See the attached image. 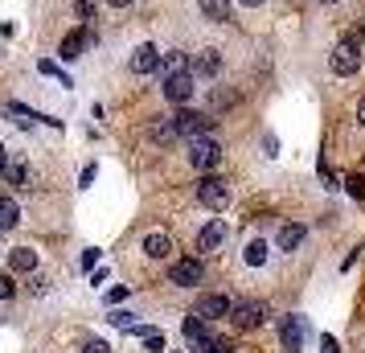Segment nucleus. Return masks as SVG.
<instances>
[{"label":"nucleus","mask_w":365,"mask_h":353,"mask_svg":"<svg viewBox=\"0 0 365 353\" xmlns=\"http://www.w3.org/2000/svg\"><path fill=\"white\" fill-rule=\"evenodd\" d=\"M332 74H341V78H349V74H357L361 70V41L357 37H345L336 50H332Z\"/></svg>","instance_id":"f257e3e1"},{"label":"nucleus","mask_w":365,"mask_h":353,"mask_svg":"<svg viewBox=\"0 0 365 353\" xmlns=\"http://www.w3.org/2000/svg\"><path fill=\"white\" fill-rule=\"evenodd\" d=\"M304 337H308V320L304 317H287L283 320V345H287V353H299Z\"/></svg>","instance_id":"9d476101"},{"label":"nucleus","mask_w":365,"mask_h":353,"mask_svg":"<svg viewBox=\"0 0 365 353\" xmlns=\"http://www.w3.org/2000/svg\"><path fill=\"white\" fill-rule=\"evenodd\" d=\"M177 132L185 135V140H197V135H205L210 132V128H214V119L210 116H201V111H189V107H181V111H177Z\"/></svg>","instance_id":"423d86ee"},{"label":"nucleus","mask_w":365,"mask_h":353,"mask_svg":"<svg viewBox=\"0 0 365 353\" xmlns=\"http://www.w3.org/2000/svg\"><path fill=\"white\" fill-rule=\"evenodd\" d=\"M345 185H349V193H353L357 202H361V198H365V177H349Z\"/></svg>","instance_id":"a878e982"},{"label":"nucleus","mask_w":365,"mask_h":353,"mask_svg":"<svg viewBox=\"0 0 365 353\" xmlns=\"http://www.w3.org/2000/svg\"><path fill=\"white\" fill-rule=\"evenodd\" d=\"M193 78H197L193 70H185V74H173V78H165V99H168V103H177V107H185V103L193 99V91H197V86H193Z\"/></svg>","instance_id":"0eeeda50"},{"label":"nucleus","mask_w":365,"mask_h":353,"mask_svg":"<svg viewBox=\"0 0 365 353\" xmlns=\"http://www.w3.org/2000/svg\"><path fill=\"white\" fill-rule=\"evenodd\" d=\"M144 345H148L152 353H160V349H165V333H156V329H152V333L144 337Z\"/></svg>","instance_id":"393cba45"},{"label":"nucleus","mask_w":365,"mask_h":353,"mask_svg":"<svg viewBox=\"0 0 365 353\" xmlns=\"http://www.w3.org/2000/svg\"><path fill=\"white\" fill-rule=\"evenodd\" d=\"M152 70H160V50L156 46H140L132 53V74H152Z\"/></svg>","instance_id":"9b49d317"},{"label":"nucleus","mask_w":365,"mask_h":353,"mask_svg":"<svg viewBox=\"0 0 365 353\" xmlns=\"http://www.w3.org/2000/svg\"><path fill=\"white\" fill-rule=\"evenodd\" d=\"M148 135L156 140V144H168V140H177L181 132H177V119H173V116H160V119L148 128Z\"/></svg>","instance_id":"2eb2a0df"},{"label":"nucleus","mask_w":365,"mask_h":353,"mask_svg":"<svg viewBox=\"0 0 365 353\" xmlns=\"http://www.w3.org/2000/svg\"><path fill=\"white\" fill-rule=\"evenodd\" d=\"M185 70H193V62H189L185 53H165V58H160V74H165V78H173V74H185Z\"/></svg>","instance_id":"f3484780"},{"label":"nucleus","mask_w":365,"mask_h":353,"mask_svg":"<svg viewBox=\"0 0 365 353\" xmlns=\"http://www.w3.org/2000/svg\"><path fill=\"white\" fill-rule=\"evenodd\" d=\"M144 255H148V259H168V255H173V238L168 235H148L144 238Z\"/></svg>","instance_id":"dca6fc26"},{"label":"nucleus","mask_w":365,"mask_h":353,"mask_svg":"<svg viewBox=\"0 0 365 353\" xmlns=\"http://www.w3.org/2000/svg\"><path fill=\"white\" fill-rule=\"evenodd\" d=\"M217 70H222V58H217V50H201L197 58H193V74H197V78H214Z\"/></svg>","instance_id":"4468645a"},{"label":"nucleus","mask_w":365,"mask_h":353,"mask_svg":"<svg viewBox=\"0 0 365 353\" xmlns=\"http://www.w3.org/2000/svg\"><path fill=\"white\" fill-rule=\"evenodd\" d=\"M197 202L205 210H226L230 205V185L222 177H205V181H197Z\"/></svg>","instance_id":"7ed1b4c3"},{"label":"nucleus","mask_w":365,"mask_h":353,"mask_svg":"<svg viewBox=\"0 0 365 353\" xmlns=\"http://www.w3.org/2000/svg\"><path fill=\"white\" fill-rule=\"evenodd\" d=\"M74 13H78V21H95V13H99V0H74Z\"/></svg>","instance_id":"5701e85b"},{"label":"nucleus","mask_w":365,"mask_h":353,"mask_svg":"<svg viewBox=\"0 0 365 353\" xmlns=\"http://www.w3.org/2000/svg\"><path fill=\"white\" fill-rule=\"evenodd\" d=\"M201 13L210 21H226L230 17V0H201Z\"/></svg>","instance_id":"412c9836"},{"label":"nucleus","mask_w":365,"mask_h":353,"mask_svg":"<svg viewBox=\"0 0 365 353\" xmlns=\"http://www.w3.org/2000/svg\"><path fill=\"white\" fill-rule=\"evenodd\" d=\"M226 238H230V230H226V222H210V226L201 230L197 247H201V251H217V247H222Z\"/></svg>","instance_id":"ddd939ff"},{"label":"nucleus","mask_w":365,"mask_h":353,"mask_svg":"<svg viewBox=\"0 0 365 353\" xmlns=\"http://www.w3.org/2000/svg\"><path fill=\"white\" fill-rule=\"evenodd\" d=\"M324 4H332V0H324Z\"/></svg>","instance_id":"f704fd0d"},{"label":"nucleus","mask_w":365,"mask_h":353,"mask_svg":"<svg viewBox=\"0 0 365 353\" xmlns=\"http://www.w3.org/2000/svg\"><path fill=\"white\" fill-rule=\"evenodd\" d=\"M189 165L201 168V173H210V168L222 165V144L210 140V135H197V140H189Z\"/></svg>","instance_id":"f03ea898"},{"label":"nucleus","mask_w":365,"mask_h":353,"mask_svg":"<svg viewBox=\"0 0 365 353\" xmlns=\"http://www.w3.org/2000/svg\"><path fill=\"white\" fill-rule=\"evenodd\" d=\"M111 4H115V9H123V4H132V0H111Z\"/></svg>","instance_id":"473e14b6"},{"label":"nucleus","mask_w":365,"mask_h":353,"mask_svg":"<svg viewBox=\"0 0 365 353\" xmlns=\"http://www.w3.org/2000/svg\"><path fill=\"white\" fill-rule=\"evenodd\" d=\"M242 4H247V9H255V4H263V0H242Z\"/></svg>","instance_id":"72a5a7b5"},{"label":"nucleus","mask_w":365,"mask_h":353,"mask_svg":"<svg viewBox=\"0 0 365 353\" xmlns=\"http://www.w3.org/2000/svg\"><path fill=\"white\" fill-rule=\"evenodd\" d=\"M185 341H189V349L193 353H210V341H214V337H210V329H205V317H197V312H193V317L185 320Z\"/></svg>","instance_id":"6e6552de"},{"label":"nucleus","mask_w":365,"mask_h":353,"mask_svg":"<svg viewBox=\"0 0 365 353\" xmlns=\"http://www.w3.org/2000/svg\"><path fill=\"white\" fill-rule=\"evenodd\" d=\"M193 312H197V317H205V320L230 317V312H234V300H230V296H201Z\"/></svg>","instance_id":"1a4fd4ad"},{"label":"nucleus","mask_w":365,"mask_h":353,"mask_svg":"<svg viewBox=\"0 0 365 353\" xmlns=\"http://www.w3.org/2000/svg\"><path fill=\"white\" fill-rule=\"evenodd\" d=\"M9 263H13V271H34V267H37V251H29V247H17V251L9 255Z\"/></svg>","instance_id":"6ab92c4d"},{"label":"nucleus","mask_w":365,"mask_h":353,"mask_svg":"<svg viewBox=\"0 0 365 353\" xmlns=\"http://www.w3.org/2000/svg\"><path fill=\"white\" fill-rule=\"evenodd\" d=\"M210 353H234V345L230 341H222V337H214V341H210Z\"/></svg>","instance_id":"bb28decb"},{"label":"nucleus","mask_w":365,"mask_h":353,"mask_svg":"<svg viewBox=\"0 0 365 353\" xmlns=\"http://www.w3.org/2000/svg\"><path fill=\"white\" fill-rule=\"evenodd\" d=\"M275 242H279V251H296L299 242H304V226H296V222H292V226H283Z\"/></svg>","instance_id":"a211bd4d"},{"label":"nucleus","mask_w":365,"mask_h":353,"mask_svg":"<svg viewBox=\"0 0 365 353\" xmlns=\"http://www.w3.org/2000/svg\"><path fill=\"white\" fill-rule=\"evenodd\" d=\"M247 263H250V267H263V263H267V242H263V238L247 242Z\"/></svg>","instance_id":"4be33fe9"},{"label":"nucleus","mask_w":365,"mask_h":353,"mask_svg":"<svg viewBox=\"0 0 365 353\" xmlns=\"http://www.w3.org/2000/svg\"><path fill=\"white\" fill-rule=\"evenodd\" d=\"M267 312H271V308H267L263 300H238L234 312H230V320L238 324V329H259V324L267 320Z\"/></svg>","instance_id":"20e7f679"},{"label":"nucleus","mask_w":365,"mask_h":353,"mask_svg":"<svg viewBox=\"0 0 365 353\" xmlns=\"http://www.w3.org/2000/svg\"><path fill=\"white\" fill-rule=\"evenodd\" d=\"M168 280H173L177 287H193V284H201V280H205V263H201V259H193V255H189V259H177V263H173V271H168Z\"/></svg>","instance_id":"39448f33"},{"label":"nucleus","mask_w":365,"mask_h":353,"mask_svg":"<svg viewBox=\"0 0 365 353\" xmlns=\"http://www.w3.org/2000/svg\"><path fill=\"white\" fill-rule=\"evenodd\" d=\"M357 123H361V128H365V99L357 103Z\"/></svg>","instance_id":"2f4dec72"},{"label":"nucleus","mask_w":365,"mask_h":353,"mask_svg":"<svg viewBox=\"0 0 365 353\" xmlns=\"http://www.w3.org/2000/svg\"><path fill=\"white\" fill-rule=\"evenodd\" d=\"M4 177H9V185H25V181H29V173H25L21 165H9L4 168Z\"/></svg>","instance_id":"b1692460"},{"label":"nucleus","mask_w":365,"mask_h":353,"mask_svg":"<svg viewBox=\"0 0 365 353\" xmlns=\"http://www.w3.org/2000/svg\"><path fill=\"white\" fill-rule=\"evenodd\" d=\"M91 41V29H74V34L62 37V62H74V58H83V46Z\"/></svg>","instance_id":"f8f14e48"},{"label":"nucleus","mask_w":365,"mask_h":353,"mask_svg":"<svg viewBox=\"0 0 365 353\" xmlns=\"http://www.w3.org/2000/svg\"><path fill=\"white\" fill-rule=\"evenodd\" d=\"M4 168H9V148L0 144V173H4Z\"/></svg>","instance_id":"c756f323"},{"label":"nucleus","mask_w":365,"mask_h":353,"mask_svg":"<svg viewBox=\"0 0 365 353\" xmlns=\"http://www.w3.org/2000/svg\"><path fill=\"white\" fill-rule=\"evenodd\" d=\"M320 353H336V341H332V337H324V349Z\"/></svg>","instance_id":"7c9ffc66"},{"label":"nucleus","mask_w":365,"mask_h":353,"mask_svg":"<svg viewBox=\"0 0 365 353\" xmlns=\"http://www.w3.org/2000/svg\"><path fill=\"white\" fill-rule=\"evenodd\" d=\"M9 296H17V287H13V280L0 275V300H9Z\"/></svg>","instance_id":"cd10ccee"},{"label":"nucleus","mask_w":365,"mask_h":353,"mask_svg":"<svg viewBox=\"0 0 365 353\" xmlns=\"http://www.w3.org/2000/svg\"><path fill=\"white\" fill-rule=\"evenodd\" d=\"M83 353H107V341H86Z\"/></svg>","instance_id":"c85d7f7f"},{"label":"nucleus","mask_w":365,"mask_h":353,"mask_svg":"<svg viewBox=\"0 0 365 353\" xmlns=\"http://www.w3.org/2000/svg\"><path fill=\"white\" fill-rule=\"evenodd\" d=\"M17 218H21L17 202H13V198H0V230H13V226H17Z\"/></svg>","instance_id":"aec40b11"}]
</instances>
